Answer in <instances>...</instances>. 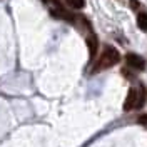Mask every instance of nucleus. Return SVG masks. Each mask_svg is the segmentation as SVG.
Returning a JSON list of instances; mask_svg holds the SVG:
<instances>
[{
    "instance_id": "1",
    "label": "nucleus",
    "mask_w": 147,
    "mask_h": 147,
    "mask_svg": "<svg viewBox=\"0 0 147 147\" xmlns=\"http://www.w3.org/2000/svg\"><path fill=\"white\" fill-rule=\"evenodd\" d=\"M120 60V54L119 50L115 49V47L112 45H107L104 49V52L100 54L99 57V62L94 65V69H92V72L97 74V72H102V70H105V69H110L112 65H117Z\"/></svg>"
},
{
    "instance_id": "2",
    "label": "nucleus",
    "mask_w": 147,
    "mask_h": 147,
    "mask_svg": "<svg viewBox=\"0 0 147 147\" xmlns=\"http://www.w3.org/2000/svg\"><path fill=\"white\" fill-rule=\"evenodd\" d=\"M139 107V90L136 87H130L127 94V99L124 102V110H132Z\"/></svg>"
},
{
    "instance_id": "3",
    "label": "nucleus",
    "mask_w": 147,
    "mask_h": 147,
    "mask_svg": "<svg viewBox=\"0 0 147 147\" xmlns=\"http://www.w3.org/2000/svg\"><path fill=\"white\" fill-rule=\"evenodd\" d=\"M125 62H127L129 67H132V69H136V70H144L146 69V59L144 57H140L137 54H127L125 55Z\"/></svg>"
},
{
    "instance_id": "4",
    "label": "nucleus",
    "mask_w": 147,
    "mask_h": 147,
    "mask_svg": "<svg viewBox=\"0 0 147 147\" xmlns=\"http://www.w3.org/2000/svg\"><path fill=\"white\" fill-rule=\"evenodd\" d=\"M87 45H89V57H90V60H94L97 55V49H99V40H97L95 34H90L87 37Z\"/></svg>"
},
{
    "instance_id": "5",
    "label": "nucleus",
    "mask_w": 147,
    "mask_h": 147,
    "mask_svg": "<svg viewBox=\"0 0 147 147\" xmlns=\"http://www.w3.org/2000/svg\"><path fill=\"white\" fill-rule=\"evenodd\" d=\"M137 25L142 30H147V13H139L137 15Z\"/></svg>"
},
{
    "instance_id": "6",
    "label": "nucleus",
    "mask_w": 147,
    "mask_h": 147,
    "mask_svg": "<svg viewBox=\"0 0 147 147\" xmlns=\"http://www.w3.org/2000/svg\"><path fill=\"white\" fill-rule=\"evenodd\" d=\"M67 5H70L72 9H82L85 5V0H65Z\"/></svg>"
},
{
    "instance_id": "7",
    "label": "nucleus",
    "mask_w": 147,
    "mask_h": 147,
    "mask_svg": "<svg viewBox=\"0 0 147 147\" xmlns=\"http://www.w3.org/2000/svg\"><path fill=\"white\" fill-rule=\"evenodd\" d=\"M137 122L140 124V125H144V127H147V115H146V114H142V115H139Z\"/></svg>"
},
{
    "instance_id": "8",
    "label": "nucleus",
    "mask_w": 147,
    "mask_h": 147,
    "mask_svg": "<svg viewBox=\"0 0 147 147\" xmlns=\"http://www.w3.org/2000/svg\"><path fill=\"white\" fill-rule=\"evenodd\" d=\"M130 5H132V9H139V2L137 0H130Z\"/></svg>"
},
{
    "instance_id": "9",
    "label": "nucleus",
    "mask_w": 147,
    "mask_h": 147,
    "mask_svg": "<svg viewBox=\"0 0 147 147\" xmlns=\"http://www.w3.org/2000/svg\"><path fill=\"white\" fill-rule=\"evenodd\" d=\"M42 2H45V0H42Z\"/></svg>"
}]
</instances>
